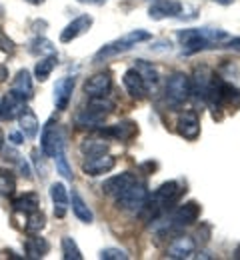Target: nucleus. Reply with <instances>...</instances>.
Wrapping results in <instances>:
<instances>
[{"label": "nucleus", "mask_w": 240, "mask_h": 260, "mask_svg": "<svg viewBox=\"0 0 240 260\" xmlns=\"http://www.w3.org/2000/svg\"><path fill=\"white\" fill-rule=\"evenodd\" d=\"M122 82H124V88H126V92H128V94H130L132 98H136V100H142V98L148 94V86H146L144 78L140 76V72H138L136 68H130V70H126V72H124V78H122Z\"/></svg>", "instance_id": "2eb2a0df"}, {"label": "nucleus", "mask_w": 240, "mask_h": 260, "mask_svg": "<svg viewBox=\"0 0 240 260\" xmlns=\"http://www.w3.org/2000/svg\"><path fill=\"white\" fill-rule=\"evenodd\" d=\"M136 70L140 72V76L144 78L146 86H154L158 82V72H156V68H152V64H148L144 60H136Z\"/></svg>", "instance_id": "473e14b6"}, {"label": "nucleus", "mask_w": 240, "mask_h": 260, "mask_svg": "<svg viewBox=\"0 0 240 260\" xmlns=\"http://www.w3.org/2000/svg\"><path fill=\"white\" fill-rule=\"evenodd\" d=\"M198 216H200V204L194 200H188L174 210L172 222H174V226H190L198 220Z\"/></svg>", "instance_id": "9d476101"}, {"label": "nucleus", "mask_w": 240, "mask_h": 260, "mask_svg": "<svg viewBox=\"0 0 240 260\" xmlns=\"http://www.w3.org/2000/svg\"><path fill=\"white\" fill-rule=\"evenodd\" d=\"M78 2H80V4H96V6H100L106 0H78Z\"/></svg>", "instance_id": "79ce46f5"}, {"label": "nucleus", "mask_w": 240, "mask_h": 260, "mask_svg": "<svg viewBox=\"0 0 240 260\" xmlns=\"http://www.w3.org/2000/svg\"><path fill=\"white\" fill-rule=\"evenodd\" d=\"M24 98H20L18 94H14L12 90L6 96L0 100V120H14L18 118V114L24 108Z\"/></svg>", "instance_id": "f3484780"}, {"label": "nucleus", "mask_w": 240, "mask_h": 260, "mask_svg": "<svg viewBox=\"0 0 240 260\" xmlns=\"http://www.w3.org/2000/svg\"><path fill=\"white\" fill-rule=\"evenodd\" d=\"M86 108L92 110V112H98V114H102V116H108L110 112H114V102L108 100L106 96H94V98H90V102H88Z\"/></svg>", "instance_id": "7c9ffc66"}, {"label": "nucleus", "mask_w": 240, "mask_h": 260, "mask_svg": "<svg viewBox=\"0 0 240 260\" xmlns=\"http://www.w3.org/2000/svg\"><path fill=\"white\" fill-rule=\"evenodd\" d=\"M232 256H234L236 260H240V244L236 246V248H234V254H232Z\"/></svg>", "instance_id": "a18cd8bd"}, {"label": "nucleus", "mask_w": 240, "mask_h": 260, "mask_svg": "<svg viewBox=\"0 0 240 260\" xmlns=\"http://www.w3.org/2000/svg\"><path fill=\"white\" fill-rule=\"evenodd\" d=\"M2 14H4V6L0 4V16H2Z\"/></svg>", "instance_id": "de8ad7c7"}, {"label": "nucleus", "mask_w": 240, "mask_h": 260, "mask_svg": "<svg viewBox=\"0 0 240 260\" xmlns=\"http://www.w3.org/2000/svg\"><path fill=\"white\" fill-rule=\"evenodd\" d=\"M214 2H218V4H222V6H228V4H232L234 0H214Z\"/></svg>", "instance_id": "c03bdc74"}, {"label": "nucleus", "mask_w": 240, "mask_h": 260, "mask_svg": "<svg viewBox=\"0 0 240 260\" xmlns=\"http://www.w3.org/2000/svg\"><path fill=\"white\" fill-rule=\"evenodd\" d=\"M98 256L102 260H126L128 258V254H126L122 248H102Z\"/></svg>", "instance_id": "c9c22d12"}, {"label": "nucleus", "mask_w": 240, "mask_h": 260, "mask_svg": "<svg viewBox=\"0 0 240 260\" xmlns=\"http://www.w3.org/2000/svg\"><path fill=\"white\" fill-rule=\"evenodd\" d=\"M16 190V178L14 172L8 168H0V198H8Z\"/></svg>", "instance_id": "c85d7f7f"}, {"label": "nucleus", "mask_w": 240, "mask_h": 260, "mask_svg": "<svg viewBox=\"0 0 240 260\" xmlns=\"http://www.w3.org/2000/svg\"><path fill=\"white\" fill-rule=\"evenodd\" d=\"M224 48H230V50H238V52H240V36H236V38H228V40L224 42Z\"/></svg>", "instance_id": "58836bf2"}, {"label": "nucleus", "mask_w": 240, "mask_h": 260, "mask_svg": "<svg viewBox=\"0 0 240 260\" xmlns=\"http://www.w3.org/2000/svg\"><path fill=\"white\" fill-rule=\"evenodd\" d=\"M48 250H50L48 240L42 238V236H38V234H32V236L26 238V242H24V252H26L28 258H35V260L44 258V256L48 254Z\"/></svg>", "instance_id": "4be33fe9"}, {"label": "nucleus", "mask_w": 240, "mask_h": 260, "mask_svg": "<svg viewBox=\"0 0 240 260\" xmlns=\"http://www.w3.org/2000/svg\"><path fill=\"white\" fill-rule=\"evenodd\" d=\"M6 78H8V68H6V66L0 64V82H4Z\"/></svg>", "instance_id": "a19ab883"}, {"label": "nucleus", "mask_w": 240, "mask_h": 260, "mask_svg": "<svg viewBox=\"0 0 240 260\" xmlns=\"http://www.w3.org/2000/svg\"><path fill=\"white\" fill-rule=\"evenodd\" d=\"M10 90L14 94H18L20 98H24V100L32 98V92H35V88H32V76H30V72L26 68L24 70H18V74L12 80V88Z\"/></svg>", "instance_id": "412c9836"}, {"label": "nucleus", "mask_w": 240, "mask_h": 260, "mask_svg": "<svg viewBox=\"0 0 240 260\" xmlns=\"http://www.w3.org/2000/svg\"><path fill=\"white\" fill-rule=\"evenodd\" d=\"M46 226V216H44V212H40V210H35V212H30L28 214V220H26V232H30V234H38L42 228Z\"/></svg>", "instance_id": "72a5a7b5"}, {"label": "nucleus", "mask_w": 240, "mask_h": 260, "mask_svg": "<svg viewBox=\"0 0 240 260\" xmlns=\"http://www.w3.org/2000/svg\"><path fill=\"white\" fill-rule=\"evenodd\" d=\"M14 48H16V46H14V42H12V40H10L4 32H0V50H2V52H6V54H12V52H14Z\"/></svg>", "instance_id": "e433bc0d"}, {"label": "nucleus", "mask_w": 240, "mask_h": 260, "mask_svg": "<svg viewBox=\"0 0 240 260\" xmlns=\"http://www.w3.org/2000/svg\"><path fill=\"white\" fill-rule=\"evenodd\" d=\"M102 134L110 136V138H116L120 142H128L138 134V126L136 122H132V120H122V122H116V124L104 128Z\"/></svg>", "instance_id": "6ab92c4d"}, {"label": "nucleus", "mask_w": 240, "mask_h": 260, "mask_svg": "<svg viewBox=\"0 0 240 260\" xmlns=\"http://www.w3.org/2000/svg\"><path fill=\"white\" fill-rule=\"evenodd\" d=\"M176 130L182 138L186 140H196L200 136V116L194 112V110H184L180 116H178V122H176Z\"/></svg>", "instance_id": "6e6552de"}, {"label": "nucleus", "mask_w": 240, "mask_h": 260, "mask_svg": "<svg viewBox=\"0 0 240 260\" xmlns=\"http://www.w3.org/2000/svg\"><path fill=\"white\" fill-rule=\"evenodd\" d=\"M92 22H94V18H92L90 14H80V16H76L68 26L60 32V42H64V44H66V42H72L74 38L82 36V34L92 26Z\"/></svg>", "instance_id": "4468645a"}, {"label": "nucleus", "mask_w": 240, "mask_h": 260, "mask_svg": "<svg viewBox=\"0 0 240 260\" xmlns=\"http://www.w3.org/2000/svg\"><path fill=\"white\" fill-rule=\"evenodd\" d=\"M54 160H56V168H58V172H60L66 180H72V178H74V174H72V168H70L68 160H66V156H64V150H62V152H58V154L54 156Z\"/></svg>", "instance_id": "f704fd0d"}, {"label": "nucleus", "mask_w": 240, "mask_h": 260, "mask_svg": "<svg viewBox=\"0 0 240 260\" xmlns=\"http://www.w3.org/2000/svg\"><path fill=\"white\" fill-rule=\"evenodd\" d=\"M24 2H28V4H32V6H40V4H44L46 0H24Z\"/></svg>", "instance_id": "37998d69"}, {"label": "nucleus", "mask_w": 240, "mask_h": 260, "mask_svg": "<svg viewBox=\"0 0 240 260\" xmlns=\"http://www.w3.org/2000/svg\"><path fill=\"white\" fill-rule=\"evenodd\" d=\"M104 118H106V116H102V114L84 108V110L76 116V126H80V128H96V126L102 124Z\"/></svg>", "instance_id": "cd10ccee"}, {"label": "nucleus", "mask_w": 240, "mask_h": 260, "mask_svg": "<svg viewBox=\"0 0 240 260\" xmlns=\"http://www.w3.org/2000/svg\"><path fill=\"white\" fill-rule=\"evenodd\" d=\"M148 200V188L144 182H134L132 186H128L122 194L116 196V206L128 212H140L144 202Z\"/></svg>", "instance_id": "39448f33"}, {"label": "nucleus", "mask_w": 240, "mask_h": 260, "mask_svg": "<svg viewBox=\"0 0 240 260\" xmlns=\"http://www.w3.org/2000/svg\"><path fill=\"white\" fill-rule=\"evenodd\" d=\"M182 12L180 0H154L148 6L150 20H164V18H176Z\"/></svg>", "instance_id": "1a4fd4ad"}, {"label": "nucleus", "mask_w": 240, "mask_h": 260, "mask_svg": "<svg viewBox=\"0 0 240 260\" xmlns=\"http://www.w3.org/2000/svg\"><path fill=\"white\" fill-rule=\"evenodd\" d=\"M190 96V78L184 72H172L166 80V98L172 104H182Z\"/></svg>", "instance_id": "423d86ee"}, {"label": "nucleus", "mask_w": 240, "mask_h": 260, "mask_svg": "<svg viewBox=\"0 0 240 260\" xmlns=\"http://www.w3.org/2000/svg\"><path fill=\"white\" fill-rule=\"evenodd\" d=\"M18 124H20V130L26 138H36L40 124H38V118L32 112V108H28V106L22 108V112L18 114Z\"/></svg>", "instance_id": "5701e85b"}, {"label": "nucleus", "mask_w": 240, "mask_h": 260, "mask_svg": "<svg viewBox=\"0 0 240 260\" xmlns=\"http://www.w3.org/2000/svg\"><path fill=\"white\" fill-rule=\"evenodd\" d=\"M196 250V242L190 236H178L166 250V256L172 260H184L190 258Z\"/></svg>", "instance_id": "a211bd4d"}, {"label": "nucleus", "mask_w": 240, "mask_h": 260, "mask_svg": "<svg viewBox=\"0 0 240 260\" xmlns=\"http://www.w3.org/2000/svg\"><path fill=\"white\" fill-rule=\"evenodd\" d=\"M116 166V158L110 154H98V156H88L82 164V172L88 176H100L110 172Z\"/></svg>", "instance_id": "9b49d317"}, {"label": "nucleus", "mask_w": 240, "mask_h": 260, "mask_svg": "<svg viewBox=\"0 0 240 260\" xmlns=\"http://www.w3.org/2000/svg\"><path fill=\"white\" fill-rule=\"evenodd\" d=\"M2 148H4V132L0 130V150H2Z\"/></svg>", "instance_id": "49530a36"}, {"label": "nucleus", "mask_w": 240, "mask_h": 260, "mask_svg": "<svg viewBox=\"0 0 240 260\" xmlns=\"http://www.w3.org/2000/svg\"><path fill=\"white\" fill-rule=\"evenodd\" d=\"M176 38L182 44L184 54H194L210 46H218L226 42L228 34L224 30H214V28H186V30H178Z\"/></svg>", "instance_id": "f257e3e1"}, {"label": "nucleus", "mask_w": 240, "mask_h": 260, "mask_svg": "<svg viewBox=\"0 0 240 260\" xmlns=\"http://www.w3.org/2000/svg\"><path fill=\"white\" fill-rule=\"evenodd\" d=\"M60 246H62V258L64 260H82V252H80V248H78L74 238L64 236L60 240Z\"/></svg>", "instance_id": "2f4dec72"}, {"label": "nucleus", "mask_w": 240, "mask_h": 260, "mask_svg": "<svg viewBox=\"0 0 240 260\" xmlns=\"http://www.w3.org/2000/svg\"><path fill=\"white\" fill-rule=\"evenodd\" d=\"M58 64V56L56 54H48V56H42L35 66V76L36 80H40V82H44V80H48L50 78V74H52V70L56 68Z\"/></svg>", "instance_id": "393cba45"}, {"label": "nucleus", "mask_w": 240, "mask_h": 260, "mask_svg": "<svg viewBox=\"0 0 240 260\" xmlns=\"http://www.w3.org/2000/svg\"><path fill=\"white\" fill-rule=\"evenodd\" d=\"M214 80H216V76H214V72L210 68H206V66L196 68L194 78L190 80V94H196V98L206 100L210 90H212V86H214Z\"/></svg>", "instance_id": "0eeeda50"}, {"label": "nucleus", "mask_w": 240, "mask_h": 260, "mask_svg": "<svg viewBox=\"0 0 240 260\" xmlns=\"http://www.w3.org/2000/svg\"><path fill=\"white\" fill-rule=\"evenodd\" d=\"M50 198H52V204H54V216L56 218H62L66 214V208H68V190L62 182H54L50 186Z\"/></svg>", "instance_id": "aec40b11"}, {"label": "nucleus", "mask_w": 240, "mask_h": 260, "mask_svg": "<svg viewBox=\"0 0 240 260\" xmlns=\"http://www.w3.org/2000/svg\"><path fill=\"white\" fill-rule=\"evenodd\" d=\"M74 84L76 80L72 76H64L54 84V106L56 110H66L70 104V98L74 92Z\"/></svg>", "instance_id": "dca6fc26"}, {"label": "nucleus", "mask_w": 240, "mask_h": 260, "mask_svg": "<svg viewBox=\"0 0 240 260\" xmlns=\"http://www.w3.org/2000/svg\"><path fill=\"white\" fill-rule=\"evenodd\" d=\"M18 166H20V172H22V176H26V178H30V176H32V170H30V166H28V162H26L22 156H18Z\"/></svg>", "instance_id": "4c0bfd02"}, {"label": "nucleus", "mask_w": 240, "mask_h": 260, "mask_svg": "<svg viewBox=\"0 0 240 260\" xmlns=\"http://www.w3.org/2000/svg\"><path fill=\"white\" fill-rule=\"evenodd\" d=\"M134 182H136V176L132 172H122V174H116V176H110L108 180H104L102 192L116 198L118 194H122L128 186H132Z\"/></svg>", "instance_id": "ddd939ff"}, {"label": "nucleus", "mask_w": 240, "mask_h": 260, "mask_svg": "<svg viewBox=\"0 0 240 260\" xmlns=\"http://www.w3.org/2000/svg\"><path fill=\"white\" fill-rule=\"evenodd\" d=\"M30 48V54H35V56H48V54H56V50H54V46H52V42L48 40V38H40V36H36L35 40L28 44Z\"/></svg>", "instance_id": "c756f323"}, {"label": "nucleus", "mask_w": 240, "mask_h": 260, "mask_svg": "<svg viewBox=\"0 0 240 260\" xmlns=\"http://www.w3.org/2000/svg\"><path fill=\"white\" fill-rule=\"evenodd\" d=\"M8 138H10V142H12V144H16V146H18V144H22V140H24L20 132H12Z\"/></svg>", "instance_id": "ea45409f"}, {"label": "nucleus", "mask_w": 240, "mask_h": 260, "mask_svg": "<svg viewBox=\"0 0 240 260\" xmlns=\"http://www.w3.org/2000/svg\"><path fill=\"white\" fill-rule=\"evenodd\" d=\"M40 146H42L44 156H48V158H54L58 152L64 150V134L54 118H50L44 124L42 136H40Z\"/></svg>", "instance_id": "20e7f679"}, {"label": "nucleus", "mask_w": 240, "mask_h": 260, "mask_svg": "<svg viewBox=\"0 0 240 260\" xmlns=\"http://www.w3.org/2000/svg\"><path fill=\"white\" fill-rule=\"evenodd\" d=\"M108 150V142L100 140V138H86L80 144V152L84 156H98V154H106Z\"/></svg>", "instance_id": "bb28decb"}, {"label": "nucleus", "mask_w": 240, "mask_h": 260, "mask_svg": "<svg viewBox=\"0 0 240 260\" xmlns=\"http://www.w3.org/2000/svg\"><path fill=\"white\" fill-rule=\"evenodd\" d=\"M150 38H152V34L148 32V30H142V28L130 30V32H126L124 36H120V38H116V40L104 44L102 48L94 54L92 60H94L96 64H98V62H104V60H108V58H112V56H118V54H122V52H128V50L134 48L136 44L146 42V40H150Z\"/></svg>", "instance_id": "7ed1b4c3"}, {"label": "nucleus", "mask_w": 240, "mask_h": 260, "mask_svg": "<svg viewBox=\"0 0 240 260\" xmlns=\"http://www.w3.org/2000/svg\"><path fill=\"white\" fill-rule=\"evenodd\" d=\"M70 204H72V212H74V216L80 220V222H86V224H90L92 220H94V214H92V210L86 206V202L82 200V196L78 194V192H72V196L68 198Z\"/></svg>", "instance_id": "b1692460"}, {"label": "nucleus", "mask_w": 240, "mask_h": 260, "mask_svg": "<svg viewBox=\"0 0 240 260\" xmlns=\"http://www.w3.org/2000/svg\"><path fill=\"white\" fill-rule=\"evenodd\" d=\"M38 206H40V200H38V196H36L35 192H30V194H22V196H18V198L12 200V208H14V212H20V214H30V212L38 210Z\"/></svg>", "instance_id": "a878e982"}, {"label": "nucleus", "mask_w": 240, "mask_h": 260, "mask_svg": "<svg viewBox=\"0 0 240 260\" xmlns=\"http://www.w3.org/2000/svg\"><path fill=\"white\" fill-rule=\"evenodd\" d=\"M110 88H112V78H110V74H106V72L92 74V76L86 78V82H84V92L90 98L108 96Z\"/></svg>", "instance_id": "f8f14e48"}, {"label": "nucleus", "mask_w": 240, "mask_h": 260, "mask_svg": "<svg viewBox=\"0 0 240 260\" xmlns=\"http://www.w3.org/2000/svg\"><path fill=\"white\" fill-rule=\"evenodd\" d=\"M182 192H184V186H182L178 180H168V182L160 184L154 194L148 196V200H146L144 206H142V212H146L148 218H150V216L154 218V216H158L160 212H164V210H168L170 206H174V204L180 200Z\"/></svg>", "instance_id": "f03ea898"}]
</instances>
